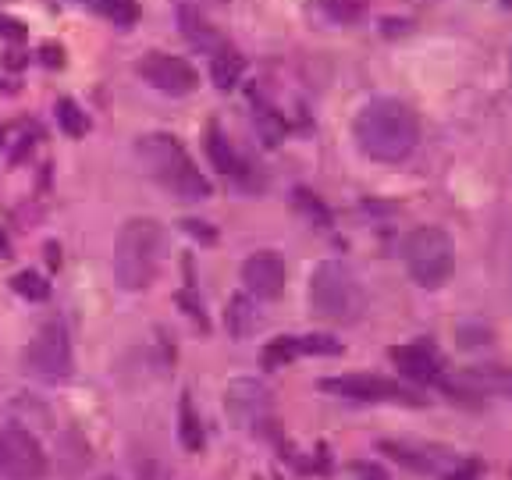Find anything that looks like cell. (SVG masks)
Wrapping results in <instances>:
<instances>
[{
	"instance_id": "cell-14",
	"label": "cell",
	"mask_w": 512,
	"mask_h": 480,
	"mask_svg": "<svg viewBox=\"0 0 512 480\" xmlns=\"http://www.w3.org/2000/svg\"><path fill=\"white\" fill-rule=\"evenodd\" d=\"M224 324H228V335L232 338H249L256 335V328L264 324L260 320V313H256V303L249 296H232V303H228V310H224Z\"/></svg>"
},
{
	"instance_id": "cell-16",
	"label": "cell",
	"mask_w": 512,
	"mask_h": 480,
	"mask_svg": "<svg viewBox=\"0 0 512 480\" xmlns=\"http://www.w3.org/2000/svg\"><path fill=\"white\" fill-rule=\"evenodd\" d=\"M242 68H246V61H242V57L235 54L232 47H224L221 54L210 57V75H214V82L221 89H232L235 82H239Z\"/></svg>"
},
{
	"instance_id": "cell-11",
	"label": "cell",
	"mask_w": 512,
	"mask_h": 480,
	"mask_svg": "<svg viewBox=\"0 0 512 480\" xmlns=\"http://www.w3.org/2000/svg\"><path fill=\"white\" fill-rule=\"evenodd\" d=\"M285 260H281L274 249H264V253H253L242 264V281L253 292L256 299H278L285 292Z\"/></svg>"
},
{
	"instance_id": "cell-10",
	"label": "cell",
	"mask_w": 512,
	"mask_h": 480,
	"mask_svg": "<svg viewBox=\"0 0 512 480\" xmlns=\"http://www.w3.org/2000/svg\"><path fill=\"white\" fill-rule=\"evenodd\" d=\"M136 72L143 75L153 89H160V93H168V96H189L192 89L200 86L196 68H192L189 61H182V57H171V54H146Z\"/></svg>"
},
{
	"instance_id": "cell-25",
	"label": "cell",
	"mask_w": 512,
	"mask_h": 480,
	"mask_svg": "<svg viewBox=\"0 0 512 480\" xmlns=\"http://www.w3.org/2000/svg\"><path fill=\"white\" fill-rule=\"evenodd\" d=\"M143 480H164V477H160V473L157 470H150V473H146V477Z\"/></svg>"
},
{
	"instance_id": "cell-19",
	"label": "cell",
	"mask_w": 512,
	"mask_h": 480,
	"mask_svg": "<svg viewBox=\"0 0 512 480\" xmlns=\"http://www.w3.org/2000/svg\"><path fill=\"white\" fill-rule=\"evenodd\" d=\"M299 356V342L296 338H278V342H271L264 349V363L267 367H285V363H292Z\"/></svg>"
},
{
	"instance_id": "cell-13",
	"label": "cell",
	"mask_w": 512,
	"mask_h": 480,
	"mask_svg": "<svg viewBox=\"0 0 512 480\" xmlns=\"http://www.w3.org/2000/svg\"><path fill=\"white\" fill-rule=\"evenodd\" d=\"M178 22H182V36L192 43V47H200L203 54H221L228 43L221 40V32L214 29V25L207 22V18L200 15V11H192V8H182L178 11Z\"/></svg>"
},
{
	"instance_id": "cell-12",
	"label": "cell",
	"mask_w": 512,
	"mask_h": 480,
	"mask_svg": "<svg viewBox=\"0 0 512 480\" xmlns=\"http://www.w3.org/2000/svg\"><path fill=\"white\" fill-rule=\"evenodd\" d=\"M388 356L399 367V374L413 377V381H438L441 377V360L431 345H395Z\"/></svg>"
},
{
	"instance_id": "cell-22",
	"label": "cell",
	"mask_w": 512,
	"mask_h": 480,
	"mask_svg": "<svg viewBox=\"0 0 512 480\" xmlns=\"http://www.w3.org/2000/svg\"><path fill=\"white\" fill-rule=\"evenodd\" d=\"M100 11L114 22H132L136 18V4L132 0H100Z\"/></svg>"
},
{
	"instance_id": "cell-9",
	"label": "cell",
	"mask_w": 512,
	"mask_h": 480,
	"mask_svg": "<svg viewBox=\"0 0 512 480\" xmlns=\"http://www.w3.org/2000/svg\"><path fill=\"white\" fill-rule=\"evenodd\" d=\"M43 473H47V459L32 434H0V480H40Z\"/></svg>"
},
{
	"instance_id": "cell-15",
	"label": "cell",
	"mask_w": 512,
	"mask_h": 480,
	"mask_svg": "<svg viewBox=\"0 0 512 480\" xmlns=\"http://www.w3.org/2000/svg\"><path fill=\"white\" fill-rule=\"evenodd\" d=\"M207 153H210V160L217 164V171H224V175H242L239 153H235V146L221 136V128H217V125L207 128Z\"/></svg>"
},
{
	"instance_id": "cell-3",
	"label": "cell",
	"mask_w": 512,
	"mask_h": 480,
	"mask_svg": "<svg viewBox=\"0 0 512 480\" xmlns=\"http://www.w3.org/2000/svg\"><path fill=\"white\" fill-rule=\"evenodd\" d=\"M160 224L150 217H132L121 224L114 246V278L125 292H139L157 278L160 264Z\"/></svg>"
},
{
	"instance_id": "cell-7",
	"label": "cell",
	"mask_w": 512,
	"mask_h": 480,
	"mask_svg": "<svg viewBox=\"0 0 512 480\" xmlns=\"http://www.w3.org/2000/svg\"><path fill=\"white\" fill-rule=\"evenodd\" d=\"M320 388L342 395V399H352V402H406V406H420V402H424L420 395L402 388L399 381H388V377H377V374L328 377V381H320Z\"/></svg>"
},
{
	"instance_id": "cell-24",
	"label": "cell",
	"mask_w": 512,
	"mask_h": 480,
	"mask_svg": "<svg viewBox=\"0 0 512 480\" xmlns=\"http://www.w3.org/2000/svg\"><path fill=\"white\" fill-rule=\"evenodd\" d=\"M445 480H477V466H463V470H452Z\"/></svg>"
},
{
	"instance_id": "cell-1",
	"label": "cell",
	"mask_w": 512,
	"mask_h": 480,
	"mask_svg": "<svg viewBox=\"0 0 512 480\" xmlns=\"http://www.w3.org/2000/svg\"><path fill=\"white\" fill-rule=\"evenodd\" d=\"M352 139L363 157L377 164H402L420 143V118L413 107L395 96H377L360 107L352 121Z\"/></svg>"
},
{
	"instance_id": "cell-8",
	"label": "cell",
	"mask_w": 512,
	"mask_h": 480,
	"mask_svg": "<svg viewBox=\"0 0 512 480\" xmlns=\"http://www.w3.org/2000/svg\"><path fill=\"white\" fill-rule=\"evenodd\" d=\"M224 409L242 431H256L271 420V392L267 384L253 381V377H239L224 388Z\"/></svg>"
},
{
	"instance_id": "cell-23",
	"label": "cell",
	"mask_w": 512,
	"mask_h": 480,
	"mask_svg": "<svg viewBox=\"0 0 512 480\" xmlns=\"http://www.w3.org/2000/svg\"><path fill=\"white\" fill-rule=\"evenodd\" d=\"M324 8L331 11V18H338V22H349V18H356L363 11L360 0H320Z\"/></svg>"
},
{
	"instance_id": "cell-20",
	"label": "cell",
	"mask_w": 512,
	"mask_h": 480,
	"mask_svg": "<svg viewBox=\"0 0 512 480\" xmlns=\"http://www.w3.org/2000/svg\"><path fill=\"white\" fill-rule=\"evenodd\" d=\"M11 285H15V292H18V296H25V299H36V303H40V299H47V296H50V285L40 278V274H32V271L15 274V281H11Z\"/></svg>"
},
{
	"instance_id": "cell-26",
	"label": "cell",
	"mask_w": 512,
	"mask_h": 480,
	"mask_svg": "<svg viewBox=\"0 0 512 480\" xmlns=\"http://www.w3.org/2000/svg\"><path fill=\"white\" fill-rule=\"evenodd\" d=\"M509 68H512V50H509Z\"/></svg>"
},
{
	"instance_id": "cell-5",
	"label": "cell",
	"mask_w": 512,
	"mask_h": 480,
	"mask_svg": "<svg viewBox=\"0 0 512 480\" xmlns=\"http://www.w3.org/2000/svg\"><path fill=\"white\" fill-rule=\"evenodd\" d=\"M402 260H406V271L416 285L424 288H441L452 278V267H456V246L441 228H416L413 235L402 246Z\"/></svg>"
},
{
	"instance_id": "cell-18",
	"label": "cell",
	"mask_w": 512,
	"mask_h": 480,
	"mask_svg": "<svg viewBox=\"0 0 512 480\" xmlns=\"http://www.w3.org/2000/svg\"><path fill=\"white\" fill-rule=\"evenodd\" d=\"M57 121H61V128L72 139L86 136V128H89L86 114H82L79 107H75V100H57Z\"/></svg>"
},
{
	"instance_id": "cell-2",
	"label": "cell",
	"mask_w": 512,
	"mask_h": 480,
	"mask_svg": "<svg viewBox=\"0 0 512 480\" xmlns=\"http://www.w3.org/2000/svg\"><path fill=\"white\" fill-rule=\"evenodd\" d=\"M136 157L146 175L160 189H168L171 196H178V200H207L210 196V182L200 175V168L192 164V157L185 153V146L175 136H164V132L139 136Z\"/></svg>"
},
{
	"instance_id": "cell-21",
	"label": "cell",
	"mask_w": 512,
	"mask_h": 480,
	"mask_svg": "<svg viewBox=\"0 0 512 480\" xmlns=\"http://www.w3.org/2000/svg\"><path fill=\"white\" fill-rule=\"evenodd\" d=\"M299 342V356L303 352H313V356H338L342 352V342H335V338H328V335H303V338H296Z\"/></svg>"
},
{
	"instance_id": "cell-4",
	"label": "cell",
	"mask_w": 512,
	"mask_h": 480,
	"mask_svg": "<svg viewBox=\"0 0 512 480\" xmlns=\"http://www.w3.org/2000/svg\"><path fill=\"white\" fill-rule=\"evenodd\" d=\"M310 310L324 320H356L363 310V288L345 260H320L310 274Z\"/></svg>"
},
{
	"instance_id": "cell-6",
	"label": "cell",
	"mask_w": 512,
	"mask_h": 480,
	"mask_svg": "<svg viewBox=\"0 0 512 480\" xmlns=\"http://www.w3.org/2000/svg\"><path fill=\"white\" fill-rule=\"evenodd\" d=\"M22 363L40 381H64V377L72 374V342H68V331L61 324L40 328L36 338L25 345Z\"/></svg>"
},
{
	"instance_id": "cell-17",
	"label": "cell",
	"mask_w": 512,
	"mask_h": 480,
	"mask_svg": "<svg viewBox=\"0 0 512 480\" xmlns=\"http://www.w3.org/2000/svg\"><path fill=\"white\" fill-rule=\"evenodd\" d=\"M178 438H182L185 452H200L203 448V427L196 420V413H192L189 395H182V402H178Z\"/></svg>"
}]
</instances>
